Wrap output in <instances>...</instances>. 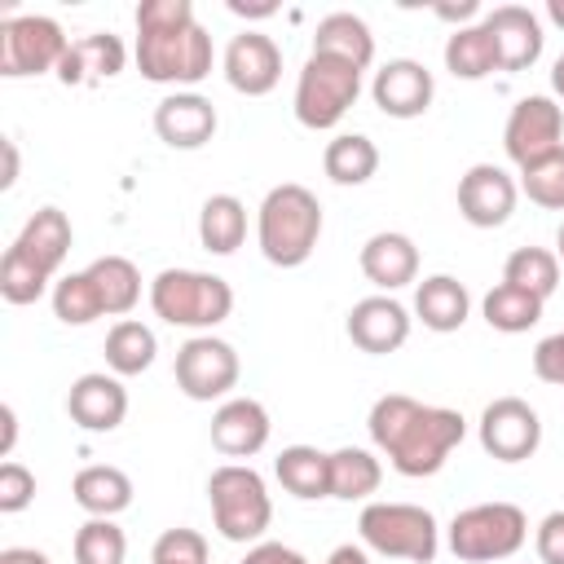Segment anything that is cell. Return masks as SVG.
Listing matches in <instances>:
<instances>
[{
  "instance_id": "obj_47",
  "label": "cell",
  "mask_w": 564,
  "mask_h": 564,
  "mask_svg": "<svg viewBox=\"0 0 564 564\" xmlns=\"http://www.w3.org/2000/svg\"><path fill=\"white\" fill-rule=\"evenodd\" d=\"M0 423H4V441H0V454L9 458V454H13V441H18V414H13V405H0Z\"/></svg>"
},
{
  "instance_id": "obj_23",
  "label": "cell",
  "mask_w": 564,
  "mask_h": 564,
  "mask_svg": "<svg viewBox=\"0 0 564 564\" xmlns=\"http://www.w3.org/2000/svg\"><path fill=\"white\" fill-rule=\"evenodd\" d=\"M70 242H75V229H70L66 212H62V207H40V212L22 225V234L13 238V251H22L40 273L57 278V269H62L66 256H70Z\"/></svg>"
},
{
  "instance_id": "obj_45",
  "label": "cell",
  "mask_w": 564,
  "mask_h": 564,
  "mask_svg": "<svg viewBox=\"0 0 564 564\" xmlns=\"http://www.w3.org/2000/svg\"><path fill=\"white\" fill-rule=\"evenodd\" d=\"M0 564H48V555L35 551V546H4L0 551Z\"/></svg>"
},
{
  "instance_id": "obj_15",
  "label": "cell",
  "mask_w": 564,
  "mask_h": 564,
  "mask_svg": "<svg viewBox=\"0 0 564 564\" xmlns=\"http://www.w3.org/2000/svg\"><path fill=\"white\" fill-rule=\"evenodd\" d=\"M225 79L242 97H264L282 79V48L264 31H238L225 48Z\"/></svg>"
},
{
  "instance_id": "obj_19",
  "label": "cell",
  "mask_w": 564,
  "mask_h": 564,
  "mask_svg": "<svg viewBox=\"0 0 564 564\" xmlns=\"http://www.w3.org/2000/svg\"><path fill=\"white\" fill-rule=\"evenodd\" d=\"M485 26H489V35L498 44V70H511L516 75V70H529L542 57L546 35H542V22H538L533 9H524V4H498V9L485 13Z\"/></svg>"
},
{
  "instance_id": "obj_44",
  "label": "cell",
  "mask_w": 564,
  "mask_h": 564,
  "mask_svg": "<svg viewBox=\"0 0 564 564\" xmlns=\"http://www.w3.org/2000/svg\"><path fill=\"white\" fill-rule=\"evenodd\" d=\"M242 564H308V560L295 546H282V542H256V546H247Z\"/></svg>"
},
{
  "instance_id": "obj_18",
  "label": "cell",
  "mask_w": 564,
  "mask_h": 564,
  "mask_svg": "<svg viewBox=\"0 0 564 564\" xmlns=\"http://www.w3.org/2000/svg\"><path fill=\"white\" fill-rule=\"evenodd\" d=\"M269 410L256 397H225L212 414V445L225 458H251L269 445Z\"/></svg>"
},
{
  "instance_id": "obj_38",
  "label": "cell",
  "mask_w": 564,
  "mask_h": 564,
  "mask_svg": "<svg viewBox=\"0 0 564 564\" xmlns=\"http://www.w3.org/2000/svg\"><path fill=\"white\" fill-rule=\"evenodd\" d=\"M520 194L546 212H564V145L529 167H520Z\"/></svg>"
},
{
  "instance_id": "obj_25",
  "label": "cell",
  "mask_w": 564,
  "mask_h": 564,
  "mask_svg": "<svg viewBox=\"0 0 564 564\" xmlns=\"http://www.w3.org/2000/svg\"><path fill=\"white\" fill-rule=\"evenodd\" d=\"M70 494L88 516H101V520H115L119 511L132 507V480H128V471H119L110 463H93V467L75 471Z\"/></svg>"
},
{
  "instance_id": "obj_35",
  "label": "cell",
  "mask_w": 564,
  "mask_h": 564,
  "mask_svg": "<svg viewBox=\"0 0 564 564\" xmlns=\"http://www.w3.org/2000/svg\"><path fill=\"white\" fill-rule=\"evenodd\" d=\"M502 282H511L538 300H551L560 286V256L546 247H516L502 264Z\"/></svg>"
},
{
  "instance_id": "obj_8",
  "label": "cell",
  "mask_w": 564,
  "mask_h": 564,
  "mask_svg": "<svg viewBox=\"0 0 564 564\" xmlns=\"http://www.w3.org/2000/svg\"><path fill=\"white\" fill-rule=\"evenodd\" d=\"M529 538V520L516 502H476L449 520V551L467 564L511 560Z\"/></svg>"
},
{
  "instance_id": "obj_2",
  "label": "cell",
  "mask_w": 564,
  "mask_h": 564,
  "mask_svg": "<svg viewBox=\"0 0 564 564\" xmlns=\"http://www.w3.org/2000/svg\"><path fill=\"white\" fill-rule=\"evenodd\" d=\"M216 48L189 0L137 4V70L150 84H198L212 75Z\"/></svg>"
},
{
  "instance_id": "obj_20",
  "label": "cell",
  "mask_w": 564,
  "mask_h": 564,
  "mask_svg": "<svg viewBox=\"0 0 564 564\" xmlns=\"http://www.w3.org/2000/svg\"><path fill=\"white\" fill-rule=\"evenodd\" d=\"M216 106L203 93H167L154 106V132L172 150H198L216 137Z\"/></svg>"
},
{
  "instance_id": "obj_36",
  "label": "cell",
  "mask_w": 564,
  "mask_h": 564,
  "mask_svg": "<svg viewBox=\"0 0 564 564\" xmlns=\"http://www.w3.org/2000/svg\"><path fill=\"white\" fill-rule=\"evenodd\" d=\"M53 317H57L62 326H88V322L106 317L101 295H97L88 269H79V273H62V278L53 282Z\"/></svg>"
},
{
  "instance_id": "obj_30",
  "label": "cell",
  "mask_w": 564,
  "mask_h": 564,
  "mask_svg": "<svg viewBox=\"0 0 564 564\" xmlns=\"http://www.w3.org/2000/svg\"><path fill=\"white\" fill-rule=\"evenodd\" d=\"M322 167L335 185H366L379 172V145L366 132H339L326 141Z\"/></svg>"
},
{
  "instance_id": "obj_31",
  "label": "cell",
  "mask_w": 564,
  "mask_h": 564,
  "mask_svg": "<svg viewBox=\"0 0 564 564\" xmlns=\"http://www.w3.org/2000/svg\"><path fill=\"white\" fill-rule=\"evenodd\" d=\"M88 278L97 286V295H101L106 317H123V313L137 308V300H141V269L128 256H97L88 264Z\"/></svg>"
},
{
  "instance_id": "obj_6",
  "label": "cell",
  "mask_w": 564,
  "mask_h": 564,
  "mask_svg": "<svg viewBox=\"0 0 564 564\" xmlns=\"http://www.w3.org/2000/svg\"><path fill=\"white\" fill-rule=\"evenodd\" d=\"M361 546L388 560H410V564H432L441 551V529L427 507L414 502H366L357 516Z\"/></svg>"
},
{
  "instance_id": "obj_37",
  "label": "cell",
  "mask_w": 564,
  "mask_h": 564,
  "mask_svg": "<svg viewBox=\"0 0 564 564\" xmlns=\"http://www.w3.org/2000/svg\"><path fill=\"white\" fill-rule=\"evenodd\" d=\"M128 560V538L115 520H84L75 529V564H123Z\"/></svg>"
},
{
  "instance_id": "obj_24",
  "label": "cell",
  "mask_w": 564,
  "mask_h": 564,
  "mask_svg": "<svg viewBox=\"0 0 564 564\" xmlns=\"http://www.w3.org/2000/svg\"><path fill=\"white\" fill-rule=\"evenodd\" d=\"M414 317L436 335L463 330V322L471 317V295L454 273H432L414 286Z\"/></svg>"
},
{
  "instance_id": "obj_50",
  "label": "cell",
  "mask_w": 564,
  "mask_h": 564,
  "mask_svg": "<svg viewBox=\"0 0 564 564\" xmlns=\"http://www.w3.org/2000/svg\"><path fill=\"white\" fill-rule=\"evenodd\" d=\"M229 9L238 18H269V13H278V4H242V0H229Z\"/></svg>"
},
{
  "instance_id": "obj_32",
  "label": "cell",
  "mask_w": 564,
  "mask_h": 564,
  "mask_svg": "<svg viewBox=\"0 0 564 564\" xmlns=\"http://www.w3.org/2000/svg\"><path fill=\"white\" fill-rule=\"evenodd\" d=\"M445 70L454 79H485V75L498 70V44H494V35H489L485 22L458 26L445 40Z\"/></svg>"
},
{
  "instance_id": "obj_7",
  "label": "cell",
  "mask_w": 564,
  "mask_h": 564,
  "mask_svg": "<svg viewBox=\"0 0 564 564\" xmlns=\"http://www.w3.org/2000/svg\"><path fill=\"white\" fill-rule=\"evenodd\" d=\"M361 97V66L330 57V53H308L295 79V119L313 132L335 128Z\"/></svg>"
},
{
  "instance_id": "obj_48",
  "label": "cell",
  "mask_w": 564,
  "mask_h": 564,
  "mask_svg": "<svg viewBox=\"0 0 564 564\" xmlns=\"http://www.w3.org/2000/svg\"><path fill=\"white\" fill-rule=\"evenodd\" d=\"M476 13V0H463V4H436V18H445V22H463V18H471Z\"/></svg>"
},
{
  "instance_id": "obj_49",
  "label": "cell",
  "mask_w": 564,
  "mask_h": 564,
  "mask_svg": "<svg viewBox=\"0 0 564 564\" xmlns=\"http://www.w3.org/2000/svg\"><path fill=\"white\" fill-rule=\"evenodd\" d=\"M13 181H18V145L4 141V176H0V189H13Z\"/></svg>"
},
{
  "instance_id": "obj_16",
  "label": "cell",
  "mask_w": 564,
  "mask_h": 564,
  "mask_svg": "<svg viewBox=\"0 0 564 564\" xmlns=\"http://www.w3.org/2000/svg\"><path fill=\"white\" fill-rule=\"evenodd\" d=\"M348 339L370 352V357H383V352H397L405 339H410V313L401 300L392 295H366L348 308V322H344Z\"/></svg>"
},
{
  "instance_id": "obj_1",
  "label": "cell",
  "mask_w": 564,
  "mask_h": 564,
  "mask_svg": "<svg viewBox=\"0 0 564 564\" xmlns=\"http://www.w3.org/2000/svg\"><path fill=\"white\" fill-rule=\"evenodd\" d=\"M370 441L375 449L392 463V471L410 476V480H423V476H436L445 467V458L463 445L467 436V419L458 410H445V405H423L405 392H388L370 405Z\"/></svg>"
},
{
  "instance_id": "obj_26",
  "label": "cell",
  "mask_w": 564,
  "mask_h": 564,
  "mask_svg": "<svg viewBox=\"0 0 564 564\" xmlns=\"http://www.w3.org/2000/svg\"><path fill=\"white\" fill-rule=\"evenodd\" d=\"M273 476L282 480L286 494L313 502V498H330V454H322L317 445H286L273 458Z\"/></svg>"
},
{
  "instance_id": "obj_28",
  "label": "cell",
  "mask_w": 564,
  "mask_h": 564,
  "mask_svg": "<svg viewBox=\"0 0 564 564\" xmlns=\"http://www.w3.org/2000/svg\"><path fill=\"white\" fill-rule=\"evenodd\" d=\"M247 238V207L234 194H212L198 212V242L212 256H234Z\"/></svg>"
},
{
  "instance_id": "obj_29",
  "label": "cell",
  "mask_w": 564,
  "mask_h": 564,
  "mask_svg": "<svg viewBox=\"0 0 564 564\" xmlns=\"http://www.w3.org/2000/svg\"><path fill=\"white\" fill-rule=\"evenodd\" d=\"M154 352H159V339L145 322L137 317H123L106 330V366L110 375L119 379H132V375H145L154 366Z\"/></svg>"
},
{
  "instance_id": "obj_43",
  "label": "cell",
  "mask_w": 564,
  "mask_h": 564,
  "mask_svg": "<svg viewBox=\"0 0 564 564\" xmlns=\"http://www.w3.org/2000/svg\"><path fill=\"white\" fill-rule=\"evenodd\" d=\"M533 546H538L542 564H564V511L542 516V524L533 533Z\"/></svg>"
},
{
  "instance_id": "obj_41",
  "label": "cell",
  "mask_w": 564,
  "mask_h": 564,
  "mask_svg": "<svg viewBox=\"0 0 564 564\" xmlns=\"http://www.w3.org/2000/svg\"><path fill=\"white\" fill-rule=\"evenodd\" d=\"M35 498V476L22 463H0V516H18L26 511Z\"/></svg>"
},
{
  "instance_id": "obj_10",
  "label": "cell",
  "mask_w": 564,
  "mask_h": 564,
  "mask_svg": "<svg viewBox=\"0 0 564 564\" xmlns=\"http://www.w3.org/2000/svg\"><path fill=\"white\" fill-rule=\"evenodd\" d=\"M242 361L234 352V344L216 339V335H194L176 348V388L189 401H220L238 388Z\"/></svg>"
},
{
  "instance_id": "obj_34",
  "label": "cell",
  "mask_w": 564,
  "mask_h": 564,
  "mask_svg": "<svg viewBox=\"0 0 564 564\" xmlns=\"http://www.w3.org/2000/svg\"><path fill=\"white\" fill-rule=\"evenodd\" d=\"M542 304H546V300H538V295H529V291H520V286H511V282H498V286L480 300V313H485L489 330L520 335V330H529V326L542 322Z\"/></svg>"
},
{
  "instance_id": "obj_14",
  "label": "cell",
  "mask_w": 564,
  "mask_h": 564,
  "mask_svg": "<svg viewBox=\"0 0 564 564\" xmlns=\"http://www.w3.org/2000/svg\"><path fill=\"white\" fill-rule=\"evenodd\" d=\"M370 97H375V106H379L388 119H419V115H427V106H432V97H436V79H432V70H427L423 62H414V57H392V62H383V66L375 70Z\"/></svg>"
},
{
  "instance_id": "obj_33",
  "label": "cell",
  "mask_w": 564,
  "mask_h": 564,
  "mask_svg": "<svg viewBox=\"0 0 564 564\" xmlns=\"http://www.w3.org/2000/svg\"><path fill=\"white\" fill-rule=\"evenodd\" d=\"M383 480V467L370 449L361 445H344L330 454V498H344V502H361L379 489Z\"/></svg>"
},
{
  "instance_id": "obj_21",
  "label": "cell",
  "mask_w": 564,
  "mask_h": 564,
  "mask_svg": "<svg viewBox=\"0 0 564 564\" xmlns=\"http://www.w3.org/2000/svg\"><path fill=\"white\" fill-rule=\"evenodd\" d=\"M357 264H361V273H366L383 295H392V291H401V286H410V282L419 278V247H414L410 234L379 229V234H370V238L361 242Z\"/></svg>"
},
{
  "instance_id": "obj_52",
  "label": "cell",
  "mask_w": 564,
  "mask_h": 564,
  "mask_svg": "<svg viewBox=\"0 0 564 564\" xmlns=\"http://www.w3.org/2000/svg\"><path fill=\"white\" fill-rule=\"evenodd\" d=\"M546 18H551V22L564 31V0H546Z\"/></svg>"
},
{
  "instance_id": "obj_27",
  "label": "cell",
  "mask_w": 564,
  "mask_h": 564,
  "mask_svg": "<svg viewBox=\"0 0 564 564\" xmlns=\"http://www.w3.org/2000/svg\"><path fill=\"white\" fill-rule=\"evenodd\" d=\"M313 53H330V57H344L352 66H370L375 62V35L370 26L357 18V13H326L313 31Z\"/></svg>"
},
{
  "instance_id": "obj_11",
  "label": "cell",
  "mask_w": 564,
  "mask_h": 564,
  "mask_svg": "<svg viewBox=\"0 0 564 564\" xmlns=\"http://www.w3.org/2000/svg\"><path fill=\"white\" fill-rule=\"evenodd\" d=\"M564 145V110L546 93H529L511 106L507 128H502V150L516 167H529Z\"/></svg>"
},
{
  "instance_id": "obj_5",
  "label": "cell",
  "mask_w": 564,
  "mask_h": 564,
  "mask_svg": "<svg viewBox=\"0 0 564 564\" xmlns=\"http://www.w3.org/2000/svg\"><path fill=\"white\" fill-rule=\"evenodd\" d=\"M150 308L167 326L212 330L234 313V286L203 269H163L150 282Z\"/></svg>"
},
{
  "instance_id": "obj_42",
  "label": "cell",
  "mask_w": 564,
  "mask_h": 564,
  "mask_svg": "<svg viewBox=\"0 0 564 564\" xmlns=\"http://www.w3.org/2000/svg\"><path fill=\"white\" fill-rule=\"evenodd\" d=\"M533 375H538L542 383L564 388V330L538 339V348H533Z\"/></svg>"
},
{
  "instance_id": "obj_4",
  "label": "cell",
  "mask_w": 564,
  "mask_h": 564,
  "mask_svg": "<svg viewBox=\"0 0 564 564\" xmlns=\"http://www.w3.org/2000/svg\"><path fill=\"white\" fill-rule=\"evenodd\" d=\"M207 502H212V524L225 542L256 546L273 524L269 485L251 463H220L207 476Z\"/></svg>"
},
{
  "instance_id": "obj_40",
  "label": "cell",
  "mask_w": 564,
  "mask_h": 564,
  "mask_svg": "<svg viewBox=\"0 0 564 564\" xmlns=\"http://www.w3.org/2000/svg\"><path fill=\"white\" fill-rule=\"evenodd\" d=\"M150 564H207V538L185 524L163 529L150 551Z\"/></svg>"
},
{
  "instance_id": "obj_46",
  "label": "cell",
  "mask_w": 564,
  "mask_h": 564,
  "mask_svg": "<svg viewBox=\"0 0 564 564\" xmlns=\"http://www.w3.org/2000/svg\"><path fill=\"white\" fill-rule=\"evenodd\" d=\"M326 564H370V555H366V546L344 542V546H335V551L326 555Z\"/></svg>"
},
{
  "instance_id": "obj_51",
  "label": "cell",
  "mask_w": 564,
  "mask_h": 564,
  "mask_svg": "<svg viewBox=\"0 0 564 564\" xmlns=\"http://www.w3.org/2000/svg\"><path fill=\"white\" fill-rule=\"evenodd\" d=\"M551 88H555V97L564 101V53H560L555 66H551Z\"/></svg>"
},
{
  "instance_id": "obj_3",
  "label": "cell",
  "mask_w": 564,
  "mask_h": 564,
  "mask_svg": "<svg viewBox=\"0 0 564 564\" xmlns=\"http://www.w3.org/2000/svg\"><path fill=\"white\" fill-rule=\"evenodd\" d=\"M322 238V203L313 189L282 181L264 194L256 212V242L260 256L278 269H300Z\"/></svg>"
},
{
  "instance_id": "obj_12",
  "label": "cell",
  "mask_w": 564,
  "mask_h": 564,
  "mask_svg": "<svg viewBox=\"0 0 564 564\" xmlns=\"http://www.w3.org/2000/svg\"><path fill=\"white\" fill-rule=\"evenodd\" d=\"M480 449L498 463H524L542 445V419L524 397H494L480 410Z\"/></svg>"
},
{
  "instance_id": "obj_13",
  "label": "cell",
  "mask_w": 564,
  "mask_h": 564,
  "mask_svg": "<svg viewBox=\"0 0 564 564\" xmlns=\"http://www.w3.org/2000/svg\"><path fill=\"white\" fill-rule=\"evenodd\" d=\"M520 198V181L498 163H471L458 176V212L476 229H498L511 220Z\"/></svg>"
},
{
  "instance_id": "obj_53",
  "label": "cell",
  "mask_w": 564,
  "mask_h": 564,
  "mask_svg": "<svg viewBox=\"0 0 564 564\" xmlns=\"http://www.w3.org/2000/svg\"><path fill=\"white\" fill-rule=\"evenodd\" d=\"M555 256H560V260H564V225H560V229H555Z\"/></svg>"
},
{
  "instance_id": "obj_39",
  "label": "cell",
  "mask_w": 564,
  "mask_h": 564,
  "mask_svg": "<svg viewBox=\"0 0 564 564\" xmlns=\"http://www.w3.org/2000/svg\"><path fill=\"white\" fill-rule=\"evenodd\" d=\"M48 273H40L22 251H4V260H0V295H4V304H35L44 291H48Z\"/></svg>"
},
{
  "instance_id": "obj_22",
  "label": "cell",
  "mask_w": 564,
  "mask_h": 564,
  "mask_svg": "<svg viewBox=\"0 0 564 564\" xmlns=\"http://www.w3.org/2000/svg\"><path fill=\"white\" fill-rule=\"evenodd\" d=\"M128 62V48L119 35L110 31H93V35H79L70 40L62 66H57V79L66 88H84V84H101V79H115Z\"/></svg>"
},
{
  "instance_id": "obj_9",
  "label": "cell",
  "mask_w": 564,
  "mask_h": 564,
  "mask_svg": "<svg viewBox=\"0 0 564 564\" xmlns=\"http://www.w3.org/2000/svg\"><path fill=\"white\" fill-rule=\"evenodd\" d=\"M70 40L57 26V18L44 13H9L0 22V75L22 79V75H44L57 70L66 57Z\"/></svg>"
},
{
  "instance_id": "obj_17",
  "label": "cell",
  "mask_w": 564,
  "mask_h": 564,
  "mask_svg": "<svg viewBox=\"0 0 564 564\" xmlns=\"http://www.w3.org/2000/svg\"><path fill=\"white\" fill-rule=\"evenodd\" d=\"M66 414L75 427L84 432H115L128 414V388L119 383V375L106 370H88L70 383L66 392Z\"/></svg>"
}]
</instances>
